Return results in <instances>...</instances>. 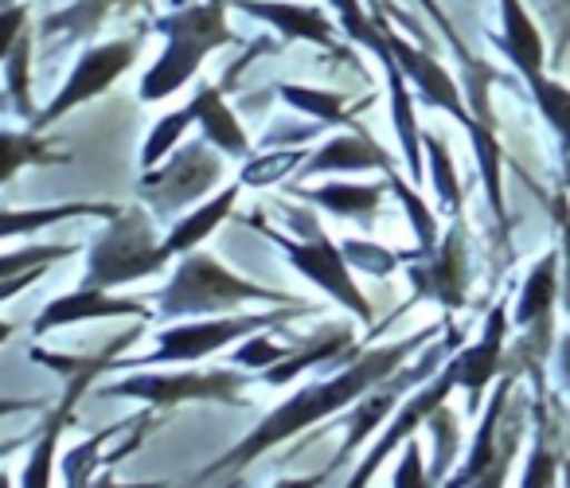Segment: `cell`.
Segmentation results:
<instances>
[{"instance_id":"d6986e66","label":"cell","mask_w":570,"mask_h":488,"mask_svg":"<svg viewBox=\"0 0 570 488\" xmlns=\"http://www.w3.org/2000/svg\"><path fill=\"white\" fill-rule=\"evenodd\" d=\"M383 67H387V79H391V118H395V129H399V145H403L406 153V165H411V180L422 184V141L426 137H419V126H414V106H411V95H406V82H403V67H399V59L383 56Z\"/></svg>"},{"instance_id":"f6af8a7d","label":"cell","mask_w":570,"mask_h":488,"mask_svg":"<svg viewBox=\"0 0 570 488\" xmlns=\"http://www.w3.org/2000/svg\"><path fill=\"white\" fill-rule=\"evenodd\" d=\"M567 176H570V160H567Z\"/></svg>"},{"instance_id":"5b68a950","label":"cell","mask_w":570,"mask_h":488,"mask_svg":"<svg viewBox=\"0 0 570 488\" xmlns=\"http://www.w3.org/2000/svg\"><path fill=\"white\" fill-rule=\"evenodd\" d=\"M289 219L302 227V243H294V238H282L277 231H266L269 238H274L277 246H282L285 254H289V262H294L297 270H302L305 277H313V282L321 285L325 293H333L341 305H348L352 313L360 316V321H372L375 309L372 301L364 297V293L356 290V282H352L348 266H344V251L333 243V238L325 235V231L317 227V223H309V215L302 212H289Z\"/></svg>"},{"instance_id":"ffe728a7","label":"cell","mask_w":570,"mask_h":488,"mask_svg":"<svg viewBox=\"0 0 570 488\" xmlns=\"http://www.w3.org/2000/svg\"><path fill=\"white\" fill-rule=\"evenodd\" d=\"M191 103H196V121L204 126L207 141H215L223 153H230V157H246L250 145H246L243 129H238L235 114L227 110V103L215 95V87H199Z\"/></svg>"},{"instance_id":"2e32d148","label":"cell","mask_w":570,"mask_h":488,"mask_svg":"<svg viewBox=\"0 0 570 488\" xmlns=\"http://www.w3.org/2000/svg\"><path fill=\"white\" fill-rule=\"evenodd\" d=\"M508 387H512V379H508V383L500 387L497 394H492L489 414L481 418V430H476L473 457H469L465 472H461V477H453V485H484V488H492V485H500V480H504L508 457H504V453H497V446H492V441H497V422H500V414H504Z\"/></svg>"},{"instance_id":"ba28073f","label":"cell","mask_w":570,"mask_h":488,"mask_svg":"<svg viewBox=\"0 0 570 488\" xmlns=\"http://www.w3.org/2000/svg\"><path fill=\"white\" fill-rule=\"evenodd\" d=\"M137 48H141L137 40H118V43H106V48L87 51V56L79 59V67H75V75L67 79V87L59 90V98L43 110L40 121H56L59 114L75 110V106L87 103V98L102 95V90L110 87L121 71H129Z\"/></svg>"},{"instance_id":"5bb4252c","label":"cell","mask_w":570,"mask_h":488,"mask_svg":"<svg viewBox=\"0 0 570 488\" xmlns=\"http://www.w3.org/2000/svg\"><path fill=\"white\" fill-rule=\"evenodd\" d=\"M157 316L145 313L141 301H121V297H106L102 285H82L71 297H59L43 309V316L36 321V332H48L56 324H71V321H95V316Z\"/></svg>"},{"instance_id":"9a60e30c","label":"cell","mask_w":570,"mask_h":488,"mask_svg":"<svg viewBox=\"0 0 570 488\" xmlns=\"http://www.w3.org/2000/svg\"><path fill=\"white\" fill-rule=\"evenodd\" d=\"M238 9L250 17L274 25L277 32L294 36V40H309L321 48H333V25L325 20V12L305 9V4H289V0H235Z\"/></svg>"},{"instance_id":"7bdbcfd3","label":"cell","mask_w":570,"mask_h":488,"mask_svg":"<svg viewBox=\"0 0 570 488\" xmlns=\"http://www.w3.org/2000/svg\"><path fill=\"white\" fill-rule=\"evenodd\" d=\"M422 9H426V12H430V17H434V20H438V28H442V36H445V40H450V48H453V51H458V56H461V59H465V67H469V64H473V59H469V51H465V48H461V40H458V32H453V25H450V20H445V12H442V9H438V0H422Z\"/></svg>"},{"instance_id":"8d00e7d4","label":"cell","mask_w":570,"mask_h":488,"mask_svg":"<svg viewBox=\"0 0 570 488\" xmlns=\"http://www.w3.org/2000/svg\"><path fill=\"white\" fill-rule=\"evenodd\" d=\"M4 149H9V157H4V176L17 173L20 160H40V165H51V160H59L56 153L43 149L40 141H24V137H17V134L4 137Z\"/></svg>"},{"instance_id":"ac0fdd59","label":"cell","mask_w":570,"mask_h":488,"mask_svg":"<svg viewBox=\"0 0 570 488\" xmlns=\"http://www.w3.org/2000/svg\"><path fill=\"white\" fill-rule=\"evenodd\" d=\"M341 168H383L391 173V157L364 134H348V137H336L333 145H325L321 153H313L305 160V173H341Z\"/></svg>"},{"instance_id":"8fae6325","label":"cell","mask_w":570,"mask_h":488,"mask_svg":"<svg viewBox=\"0 0 570 488\" xmlns=\"http://www.w3.org/2000/svg\"><path fill=\"white\" fill-rule=\"evenodd\" d=\"M430 266L414 270V285L426 297L442 301L445 309H461L465 305V282H469V262H465V227L453 223L445 243L438 251L426 254Z\"/></svg>"},{"instance_id":"7402d4cb","label":"cell","mask_w":570,"mask_h":488,"mask_svg":"<svg viewBox=\"0 0 570 488\" xmlns=\"http://www.w3.org/2000/svg\"><path fill=\"white\" fill-rule=\"evenodd\" d=\"M238 199V184L235 188H223L219 199H212L207 207H199L196 215H188V219H180L173 227V235L165 238V251L168 254H184V251H196L199 243H204L207 235H212L215 227H219L223 219L230 215V207H235Z\"/></svg>"},{"instance_id":"3957f363","label":"cell","mask_w":570,"mask_h":488,"mask_svg":"<svg viewBox=\"0 0 570 488\" xmlns=\"http://www.w3.org/2000/svg\"><path fill=\"white\" fill-rule=\"evenodd\" d=\"M168 258H173V254L165 251V243L157 246V238H153V219L141 212V207L118 212L114 215V227L106 231V235L95 243V251H90L87 285L110 290V285L157 274Z\"/></svg>"},{"instance_id":"83f0119b","label":"cell","mask_w":570,"mask_h":488,"mask_svg":"<svg viewBox=\"0 0 570 488\" xmlns=\"http://www.w3.org/2000/svg\"><path fill=\"white\" fill-rule=\"evenodd\" d=\"M67 215H118V207H102V204H71V207H48V212H28V215L9 212V215H4V238L20 235V231L48 227V223L67 219Z\"/></svg>"},{"instance_id":"44dd1931","label":"cell","mask_w":570,"mask_h":488,"mask_svg":"<svg viewBox=\"0 0 570 488\" xmlns=\"http://www.w3.org/2000/svg\"><path fill=\"white\" fill-rule=\"evenodd\" d=\"M302 199L328 207V212L344 215V219L372 223L375 207L383 199V188H372V184H328V188H302Z\"/></svg>"},{"instance_id":"4fadbf2b","label":"cell","mask_w":570,"mask_h":488,"mask_svg":"<svg viewBox=\"0 0 570 488\" xmlns=\"http://www.w3.org/2000/svg\"><path fill=\"white\" fill-rule=\"evenodd\" d=\"M504 313H508L504 305L492 309L489 324H484L481 344L465 348V352L453 360V368H458V387H465V391H469V410H476V402H481L489 379L500 371V352H504V329H508Z\"/></svg>"},{"instance_id":"ee69618b","label":"cell","mask_w":570,"mask_h":488,"mask_svg":"<svg viewBox=\"0 0 570 488\" xmlns=\"http://www.w3.org/2000/svg\"><path fill=\"white\" fill-rule=\"evenodd\" d=\"M559 363H562V379H567V387H570V332H567V340H562Z\"/></svg>"},{"instance_id":"f35d334b","label":"cell","mask_w":570,"mask_h":488,"mask_svg":"<svg viewBox=\"0 0 570 488\" xmlns=\"http://www.w3.org/2000/svg\"><path fill=\"white\" fill-rule=\"evenodd\" d=\"M554 219H559V231H562V301H567V313H570V207L567 199H554Z\"/></svg>"},{"instance_id":"7c38bea8","label":"cell","mask_w":570,"mask_h":488,"mask_svg":"<svg viewBox=\"0 0 570 488\" xmlns=\"http://www.w3.org/2000/svg\"><path fill=\"white\" fill-rule=\"evenodd\" d=\"M453 387H458V368H453V363H450V368H445L442 375H438V383H430L426 391L414 394V399L406 402L403 410H399V418L387 426V433H383V441L372 449V453L364 457V465H360V472H356V477H352V485H367V480H372V472H375V465L387 461V453H391V449H395L403 438H411L414 426H419V422H430V414H434L438 407H445V399H450Z\"/></svg>"},{"instance_id":"484cf974","label":"cell","mask_w":570,"mask_h":488,"mask_svg":"<svg viewBox=\"0 0 570 488\" xmlns=\"http://www.w3.org/2000/svg\"><path fill=\"white\" fill-rule=\"evenodd\" d=\"M528 87H531V95H535L539 110L547 114V121H551V126L559 129L562 141L570 145V90L562 87V82L543 79V71L528 75Z\"/></svg>"},{"instance_id":"d590c367","label":"cell","mask_w":570,"mask_h":488,"mask_svg":"<svg viewBox=\"0 0 570 488\" xmlns=\"http://www.w3.org/2000/svg\"><path fill=\"white\" fill-rule=\"evenodd\" d=\"M63 418L67 414H59L56 422L48 426V433H43V441H40V449H36V457H32V465H28V472H24V485H48L51 480V453H56V438H59V430H63Z\"/></svg>"},{"instance_id":"6da1fadb","label":"cell","mask_w":570,"mask_h":488,"mask_svg":"<svg viewBox=\"0 0 570 488\" xmlns=\"http://www.w3.org/2000/svg\"><path fill=\"white\" fill-rule=\"evenodd\" d=\"M426 336H434V332H419V336L399 340V344H391V348H375V352H367L364 360L352 363L348 371H341V375L328 379V383H317V387H305V391H297L294 399L285 402V407H277L274 414L262 418L258 430H254L250 438L238 441V446L230 449L223 461H215L212 469H238V465L254 461V457H262L266 449H274L277 441L294 438V433L305 430V426L325 422L328 414L352 407V402L364 399L372 387H380V383H387L391 375H399V363H403Z\"/></svg>"},{"instance_id":"8992f818","label":"cell","mask_w":570,"mask_h":488,"mask_svg":"<svg viewBox=\"0 0 570 488\" xmlns=\"http://www.w3.org/2000/svg\"><path fill=\"white\" fill-rule=\"evenodd\" d=\"M246 375H230V371H199V375H134L121 383L106 387V394H126V399H145L149 407H176L184 399H204V402H227V407H243L238 402V387Z\"/></svg>"},{"instance_id":"52a82bcc","label":"cell","mask_w":570,"mask_h":488,"mask_svg":"<svg viewBox=\"0 0 570 488\" xmlns=\"http://www.w3.org/2000/svg\"><path fill=\"white\" fill-rule=\"evenodd\" d=\"M294 313H274V316H219V321H199V324H180V329H168L160 336V348L153 355L137 363H176V360H204L215 348L230 344V340L246 336L254 329H269V324L285 321Z\"/></svg>"},{"instance_id":"9c48e42d","label":"cell","mask_w":570,"mask_h":488,"mask_svg":"<svg viewBox=\"0 0 570 488\" xmlns=\"http://www.w3.org/2000/svg\"><path fill=\"white\" fill-rule=\"evenodd\" d=\"M219 173H223V160L207 157L204 145L191 141L188 149H184L180 157L165 168V173H157V176L145 180V196L157 199L160 212H176V207H184L188 199L204 196V192L219 180Z\"/></svg>"},{"instance_id":"d4e9b609","label":"cell","mask_w":570,"mask_h":488,"mask_svg":"<svg viewBox=\"0 0 570 488\" xmlns=\"http://www.w3.org/2000/svg\"><path fill=\"white\" fill-rule=\"evenodd\" d=\"M469 137H473V145H476V160H481L492 212L504 219V192H500V141L489 134V126H481L476 118H473V126H469Z\"/></svg>"},{"instance_id":"277c9868","label":"cell","mask_w":570,"mask_h":488,"mask_svg":"<svg viewBox=\"0 0 570 488\" xmlns=\"http://www.w3.org/2000/svg\"><path fill=\"white\" fill-rule=\"evenodd\" d=\"M285 301L282 293H269L262 285H250L243 277L227 274L219 262L204 258V254H191L180 262L176 277L168 282V290L157 293V316H184V313H215V309H227L235 301Z\"/></svg>"},{"instance_id":"e0dca14e","label":"cell","mask_w":570,"mask_h":488,"mask_svg":"<svg viewBox=\"0 0 570 488\" xmlns=\"http://www.w3.org/2000/svg\"><path fill=\"white\" fill-rule=\"evenodd\" d=\"M500 25H504V56L520 67L523 79L543 71V40L520 0H500Z\"/></svg>"},{"instance_id":"cb8c5ba5","label":"cell","mask_w":570,"mask_h":488,"mask_svg":"<svg viewBox=\"0 0 570 488\" xmlns=\"http://www.w3.org/2000/svg\"><path fill=\"white\" fill-rule=\"evenodd\" d=\"M344 344H352V332L348 329H325L317 340H309V348H302V352H294V355H282L274 368H266V383H274V387L289 383V379L302 375V371L313 368V363L333 360V355L341 352Z\"/></svg>"},{"instance_id":"836d02e7","label":"cell","mask_w":570,"mask_h":488,"mask_svg":"<svg viewBox=\"0 0 570 488\" xmlns=\"http://www.w3.org/2000/svg\"><path fill=\"white\" fill-rule=\"evenodd\" d=\"M4 64H9L12 95H17L20 110H28V32H20L17 40L4 48Z\"/></svg>"},{"instance_id":"e575fe53","label":"cell","mask_w":570,"mask_h":488,"mask_svg":"<svg viewBox=\"0 0 570 488\" xmlns=\"http://www.w3.org/2000/svg\"><path fill=\"white\" fill-rule=\"evenodd\" d=\"M341 251H344V258L356 262V266L367 270V274L387 277L391 270H395V258H391V254L383 251V246H375V243H344Z\"/></svg>"},{"instance_id":"4316f807","label":"cell","mask_w":570,"mask_h":488,"mask_svg":"<svg viewBox=\"0 0 570 488\" xmlns=\"http://www.w3.org/2000/svg\"><path fill=\"white\" fill-rule=\"evenodd\" d=\"M282 98L297 110L313 114L317 121H328V126H341L348 121V110H344L341 95H328V90H309V87H282Z\"/></svg>"},{"instance_id":"f1b7e54d","label":"cell","mask_w":570,"mask_h":488,"mask_svg":"<svg viewBox=\"0 0 570 488\" xmlns=\"http://www.w3.org/2000/svg\"><path fill=\"white\" fill-rule=\"evenodd\" d=\"M391 184H395L399 199H403L406 215H411V227H414V235H419V243H422V254H430V251H434V243H438V231H434V215H430V207L422 204V196L414 192L419 184H414V180L406 184L395 168H391Z\"/></svg>"},{"instance_id":"30bf717a","label":"cell","mask_w":570,"mask_h":488,"mask_svg":"<svg viewBox=\"0 0 570 488\" xmlns=\"http://www.w3.org/2000/svg\"><path fill=\"white\" fill-rule=\"evenodd\" d=\"M380 28H383V40H387L391 56H395L399 67H403V75H411L414 87H419L422 103H426V106H442V110L453 114V118H458L465 129L473 126V114H469L465 106H461L458 82H453L450 75L442 71V64H434V59H430L426 51L411 48V43H406L399 32H391V28L383 25V20H380Z\"/></svg>"},{"instance_id":"74e56055","label":"cell","mask_w":570,"mask_h":488,"mask_svg":"<svg viewBox=\"0 0 570 488\" xmlns=\"http://www.w3.org/2000/svg\"><path fill=\"white\" fill-rule=\"evenodd\" d=\"M289 352L285 344H269V340H250L246 348H238L235 360L246 363V368H274L282 355Z\"/></svg>"},{"instance_id":"4dcf8cb0","label":"cell","mask_w":570,"mask_h":488,"mask_svg":"<svg viewBox=\"0 0 570 488\" xmlns=\"http://www.w3.org/2000/svg\"><path fill=\"white\" fill-rule=\"evenodd\" d=\"M336 12L344 17V32L352 36V40H360L364 48H372L375 56H387V40H383V28L380 20H367L364 9H360V0H333Z\"/></svg>"},{"instance_id":"60d3db41","label":"cell","mask_w":570,"mask_h":488,"mask_svg":"<svg viewBox=\"0 0 570 488\" xmlns=\"http://www.w3.org/2000/svg\"><path fill=\"white\" fill-rule=\"evenodd\" d=\"M422 465H419V441H406V457H403V469L395 472V485H430V477H422Z\"/></svg>"},{"instance_id":"7a4b0ae2","label":"cell","mask_w":570,"mask_h":488,"mask_svg":"<svg viewBox=\"0 0 570 488\" xmlns=\"http://www.w3.org/2000/svg\"><path fill=\"white\" fill-rule=\"evenodd\" d=\"M157 28L168 36V48H165V56H160V64L145 75V82H141L145 103H157V98H168L173 90H180L184 82L199 71V59H204L207 51L230 43L219 4L176 12V17L157 20Z\"/></svg>"},{"instance_id":"603a6c76","label":"cell","mask_w":570,"mask_h":488,"mask_svg":"<svg viewBox=\"0 0 570 488\" xmlns=\"http://www.w3.org/2000/svg\"><path fill=\"white\" fill-rule=\"evenodd\" d=\"M554 270H559V251H547V258L539 262L535 270L528 274L523 282V293H520V305H515V321L520 324H539L547 329V316H551V301H554Z\"/></svg>"},{"instance_id":"ab89813d","label":"cell","mask_w":570,"mask_h":488,"mask_svg":"<svg viewBox=\"0 0 570 488\" xmlns=\"http://www.w3.org/2000/svg\"><path fill=\"white\" fill-rule=\"evenodd\" d=\"M75 246H43V251H32V254H4V277H12L20 266H40V262H51V258H67Z\"/></svg>"},{"instance_id":"b9f144b4","label":"cell","mask_w":570,"mask_h":488,"mask_svg":"<svg viewBox=\"0 0 570 488\" xmlns=\"http://www.w3.org/2000/svg\"><path fill=\"white\" fill-rule=\"evenodd\" d=\"M554 461H551V453L543 449V441L535 446V457H531V465H528V477H523V485H551L554 480Z\"/></svg>"},{"instance_id":"f546056e","label":"cell","mask_w":570,"mask_h":488,"mask_svg":"<svg viewBox=\"0 0 570 488\" xmlns=\"http://www.w3.org/2000/svg\"><path fill=\"white\" fill-rule=\"evenodd\" d=\"M426 149H430V180H434L442 204L458 212V207H461V188H458V173H453L450 149H445V141H442V137H434V134L426 137Z\"/></svg>"},{"instance_id":"d6a6232c","label":"cell","mask_w":570,"mask_h":488,"mask_svg":"<svg viewBox=\"0 0 570 488\" xmlns=\"http://www.w3.org/2000/svg\"><path fill=\"white\" fill-rule=\"evenodd\" d=\"M302 157H305V153H274V157H258V160H250V165H246L243 180L274 184V180H282V176L294 173V168L302 165Z\"/></svg>"},{"instance_id":"1f68e13d","label":"cell","mask_w":570,"mask_h":488,"mask_svg":"<svg viewBox=\"0 0 570 488\" xmlns=\"http://www.w3.org/2000/svg\"><path fill=\"white\" fill-rule=\"evenodd\" d=\"M188 121H196V103H188V106H184V110L168 114V118L160 121L157 129H153V134H149V141H145V153H141V160H145V165H149V168L157 165V160L165 157V153L176 145V137L184 134V126H188Z\"/></svg>"}]
</instances>
